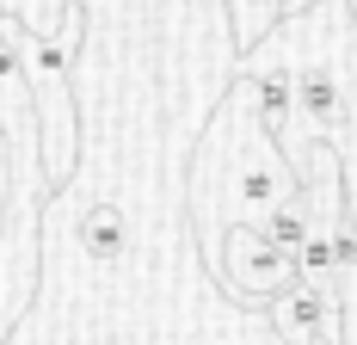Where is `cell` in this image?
<instances>
[{"mask_svg": "<svg viewBox=\"0 0 357 345\" xmlns=\"http://www.w3.org/2000/svg\"><path fill=\"white\" fill-rule=\"evenodd\" d=\"M351 235H357V210H351Z\"/></svg>", "mask_w": 357, "mask_h": 345, "instance_id": "cell-10", "label": "cell"}, {"mask_svg": "<svg viewBox=\"0 0 357 345\" xmlns=\"http://www.w3.org/2000/svg\"><path fill=\"white\" fill-rule=\"evenodd\" d=\"M228 247H234V253H228V296H234V302L284 296V290H296V284H302L296 259H289V253H278L259 228H228Z\"/></svg>", "mask_w": 357, "mask_h": 345, "instance_id": "cell-2", "label": "cell"}, {"mask_svg": "<svg viewBox=\"0 0 357 345\" xmlns=\"http://www.w3.org/2000/svg\"><path fill=\"white\" fill-rule=\"evenodd\" d=\"M296 111L308 117L314 142H339L345 130V93L326 68H296Z\"/></svg>", "mask_w": 357, "mask_h": 345, "instance_id": "cell-5", "label": "cell"}, {"mask_svg": "<svg viewBox=\"0 0 357 345\" xmlns=\"http://www.w3.org/2000/svg\"><path fill=\"white\" fill-rule=\"evenodd\" d=\"M228 6H234V43H241V50H252V43L289 13V0H228Z\"/></svg>", "mask_w": 357, "mask_h": 345, "instance_id": "cell-7", "label": "cell"}, {"mask_svg": "<svg viewBox=\"0 0 357 345\" xmlns=\"http://www.w3.org/2000/svg\"><path fill=\"white\" fill-rule=\"evenodd\" d=\"M302 6H314V0H289V13H302ZM351 6H357V0H351Z\"/></svg>", "mask_w": 357, "mask_h": 345, "instance_id": "cell-9", "label": "cell"}, {"mask_svg": "<svg viewBox=\"0 0 357 345\" xmlns=\"http://www.w3.org/2000/svg\"><path fill=\"white\" fill-rule=\"evenodd\" d=\"M86 43V6L68 0L62 13V37H19L25 50V93H31V124L50 130V185H68L74 161H80V105H74L68 74Z\"/></svg>", "mask_w": 357, "mask_h": 345, "instance_id": "cell-1", "label": "cell"}, {"mask_svg": "<svg viewBox=\"0 0 357 345\" xmlns=\"http://www.w3.org/2000/svg\"><path fill=\"white\" fill-rule=\"evenodd\" d=\"M296 345H345V333H314V339H296Z\"/></svg>", "mask_w": 357, "mask_h": 345, "instance_id": "cell-8", "label": "cell"}, {"mask_svg": "<svg viewBox=\"0 0 357 345\" xmlns=\"http://www.w3.org/2000/svg\"><path fill=\"white\" fill-rule=\"evenodd\" d=\"M252 228H259L265 241L278 247V253H289V259H296L302 247H308L314 235H321V228H314V204H308V198H296V204H278L271 216H259Z\"/></svg>", "mask_w": 357, "mask_h": 345, "instance_id": "cell-6", "label": "cell"}, {"mask_svg": "<svg viewBox=\"0 0 357 345\" xmlns=\"http://www.w3.org/2000/svg\"><path fill=\"white\" fill-rule=\"evenodd\" d=\"M271 327L289 345L314 339V333H345V296H339V284H296V290H284L271 302Z\"/></svg>", "mask_w": 357, "mask_h": 345, "instance_id": "cell-3", "label": "cell"}, {"mask_svg": "<svg viewBox=\"0 0 357 345\" xmlns=\"http://www.w3.org/2000/svg\"><path fill=\"white\" fill-rule=\"evenodd\" d=\"M74 241L86 247V259H99V265H117V259L130 253V216H123V204H111V198H93V204L74 216Z\"/></svg>", "mask_w": 357, "mask_h": 345, "instance_id": "cell-4", "label": "cell"}]
</instances>
